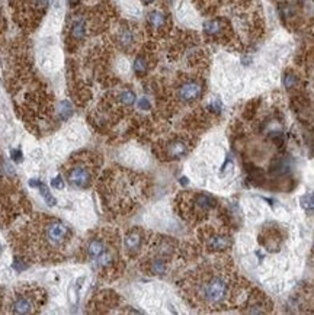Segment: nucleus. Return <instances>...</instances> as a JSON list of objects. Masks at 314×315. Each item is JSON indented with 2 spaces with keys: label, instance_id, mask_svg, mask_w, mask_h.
Returning a JSON list of instances; mask_svg holds the SVG:
<instances>
[{
  "label": "nucleus",
  "instance_id": "obj_1",
  "mask_svg": "<svg viewBox=\"0 0 314 315\" xmlns=\"http://www.w3.org/2000/svg\"><path fill=\"white\" fill-rule=\"evenodd\" d=\"M73 231L63 220L38 214L9 234L10 247L22 263H59L67 257Z\"/></svg>",
  "mask_w": 314,
  "mask_h": 315
},
{
  "label": "nucleus",
  "instance_id": "obj_2",
  "mask_svg": "<svg viewBox=\"0 0 314 315\" xmlns=\"http://www.w3.org/2000/svg\"><path fill=\"white\" fill-rule=\"evenodd\" d=\"M180 288L192 307L208 311L230 307L238 294L235 273L220 260L198 266Z\"/></svg>",
  "mask_w": 314,
  "mask_h": 315
},
{
  "label": "nucleus",
  "instance_id": "obj_3",
  "mask_svg": "<svg viewBox=\"0 0 314 315\" xmlns=\"http://www.w3.org/2000/svg\"><path fill=\"white\" fill-rule=\"evenodd\" d=\"M146 192V180L136 173L112 168L99 182V195L103 205L115 212L127 214L141 199Z\"/></svg>",
  "mask_w": 314,
  "mask_h": 315
},
{
  "label": "nucleus",
  "instance_id": "obj_4",
  "mask_svg": "<svg viewBox=\"0 0 314 315\" xmlns=\"http://www.w3.org/2000/svg\"><path fill=\"white\" fill-rule=\"evenodd\" d=\"M0 161V225L7 227L28 209L23 190Z\"/></svg>",
  "mask_w": 314,
  "mask_h": 315
},
{
  "label": "nucleus",
  "instance_id": "obj_5",
  "mask_svg": "<svg viewBox=\"0 0 314 315\" xmlns=\"http://www.w3.org/2000/svg\"><path fill=\"white\" fill-rule=\"evenodd\" d=\"M100 163V157L92 151L73 154L61 168L64 182L76 189H89L98 176Z\"/></svg>",
  "mask_w": 314,
  "mask_h": 315
},
{
  "label": "nucleus",
  "instance_id": "obj_6",
  "mask_svg": "<svg viewBox=\"0 0 314 315\" xmlns=\"http://www.w3.org/2000/svg\"><path fill=\"white\" fill-rule=\"evenodd\" d=\"M47 294L35 283H22L10 291L6 298V313L28 315L38 314L45 305Z\"/></svg>",
  "mask_w": 314,
  "mask_h": 315
},
{
  "label": "nucleus",
  "instance_id": "obj_7",
  "mask_svg": "<svg viewBox=\"0 0 314 315\" xmlns=\"http://www.w3.org/2000/svg\"><path fill=\"white\" fill-rule=\"evenodd\" d=\"M176 206L182 218L189 223H201L216 211L218 202L204 192H183L176 198Z\"/></svg>",
  "mask_w": 314,
  "mask_h": 315
},
{
  "label": "nucleus",
  "instance_id": "obj_8",
  "mask_svg": "<svg viewBox=\"0 0 314 315\" xmlns=\"http://www.w3.org/2000/svg\"><path fill=\"white\" fill-rule=\"evenodd\" d=\"M118 237L117 231L112 230H96L92 231L84 240L81 241L78 247V259L81 261H95L100 254H103L114 242H117Z\"/></svg>",
  "mask_w": 314,
  "mask_h": 315
},
{
  "label": "nucleus",
  "instance_id": "obj_9",
  "mask_svg": "<svg viewBox=\"0 0 314 315\" xmlns=\"http://www.w3.org/2000/svg\"><path fill=\"white\" fill-rule=\"evenodd\" d=\"M194 147V140L188 135H175L161 143L156 147L158 158L161 160H180L186 157Z\"/></svg>",
  "mask_w": 314,
  "mask_h": 315
},
{
  "label": "nucleus",
  "instance_id": "obj_10",
  "mask_svg": "<svg viewBox=\"0 0 314 315\" xmlns=\"http://www.w3.org/2000/svg\"><path fill=\"white\" fill-rule=\"evenodd\" d=\"M198 238L201 241L202 247L210 253H223L229 250L233 244L232 236L217 227H204L198 233Z\"/></svg>",
  "mask_w": 314,
  "mask_h": 315
},
{
  "label": "nucleus",
  "instance_id": "obj_11",
  "mask_svg": "<svg viewBox=\"0 0 314 315\" xmlns=\"http://www.w3.org/2000/svg\"><path fill=\"white\" fill-rule=\"evenodd\" d=\"M149 236L144 230L141 228H131L130 231H127L125 237H124V248H125V253L130 256V257H137L140 256L144 248L147 247L149 244Z\"/></svg>",
  "mask_w": 314,
  "mask_h": 315
},
{
  "label": "nucleus",
  "instance_id": "obj_12",
  "mask_svg": "<svg viewBox=\"0 0 314 315\" xmlns=\"http://www.w3.org/2000/svg\"><path fill=\"white\" fill-rule=\"evenodd\" d=\"M204 94V83L198 79H188L176 89V99L183 105H191L199 100Z\"/></svg>",
  "mask_w": 314,
  "mask_h": 315
},
{
  "label": "nucleus",
  "instance_id": "obj_13",
  "mask_svg": "<svg viewBox=\"0 0 314 315\" xmlns=\"http://www.w3.org/2000/svg\"><path fill=\"white\" fill-rule=\"evenodd\" d=\"M51 0H19V19L26 22V20H34L39 19V16L47 10L50 6Z\"/></svg>",
  "mask_w": 314,
  "mask_h": 315
},
{
  "label": "nucleus",
  "instance_id": "obj_14",
  "mask_svg": "<svg viewBox=\"0 0 314 315\" xmlns=\"http://www.w3.org/2000/svg\"><path fill=\"white\" fill-rule=\"evenodd\" d=\"M137 31L133 26H130V25L119 26V29H118L117 34H115L117 45L121 50H124V51H131L137 45Z\"/></svg>",
  "mask_w": 314,
  "mask_h": 315
},
{
  "label": "nucleus",
  "instance_id": "obj_15",
  "mask_svg": "<svg viewBox=\"0 0 314 315\" xmlns=\"http://www.w3.org/2000/svg\"><path fill=\"white\" fill-rule=\"evenodd\" d=\"M87 32H89V22L86 16L83 15L73 16L69 25V39L73 42H81L86 39Z\"/></svg>",
  "mask_w": 314,
  "mask_h": 315
},
{
  "label": "nucleus",
  "instance_id": "obj_16",
  "mask_svg": "<svg viewBox=\"0 0 314 315\" xmlns=\"http://www.w3.org/2000/svg\"><path fill=\"white\" fill-rule=\"evenodd\" d=\"M246 311L252 313V314H263L271 311V302L266 299L263 294H260L259 291H255L253 294H250L246 302Z\"/></svg>",
  "mask_w": 314,
  "mask_h": 315
},
{
  "label": "nucleus",
  "instance_id": "obj_17",
  "mask_svg": "<svg viewBox=\"0 0 314 315\" xmlns=\"http://www.w3.org/2000/svg\"><path fill=\"white\" fill-rule=\"evenodd\" d=\"M226 31H227V23H226L224 19H208L204 23V34L208 38H214V39L223 38V35L226 34Z\"/></svg>",
  "mask_w": 314,
  "mask_h": 315
},
{
  "label": "nucleus",
  "instance_id": "obj_18",
  "mask_svg": "<svg viewBox=\"0 0 314 315\" xmlns=\"http://www.w3.org/2000/svg\"><path fill=\"white\" fill-rule=\"evenodd\" d=\"M167 15L160 9H155L147 15V25L153 32H163L167 28Z\"/></svg>",
  "mask_w": 314,
  "mask_h": 315
},
{
  "label": "nucleus",
  "instance_id": "obj_19",
  "mask_svg": "<svg viewBox=\"0 0 314 315\" xmlns=\"http://www.w3.org/2000/svg\"><path fill=\"white\" fill-rule=\"evenodd\" d=\"M260 242L268 250H275L281 244V233L278 230H275L274 227H271L266 233H262L260 234Z\"/></svg>",
  "mask_w": 314,
  "mask_h": 315
},
{
  "label": "nucleus",
  "instance_id": "obj_20",
  "mask_svg": "<svg viewBox=\"0 0 314 315\" xmlns=\"http://www.w3.org/2000/svg\"><path fill=\"white\" fill-rule=\"evenodd\" d=\"M133 70H134V73L138 77H143V76L147 75L149 70H150V61H149L147 56L138 54L136 57V60H134V63H133Z\"/></svg>",
  "mask_w": 314,
  "mask_h": 315
},
{
  "label": "nucleus",
  "instance_id": "obj_21",
  "mask_svg": "<svg viewBox=\"0 0 314 315\" xmlns=\"http://www.w3.org/2000/svg\"><path fill=\"white\" fill-rule=\"evenodd\" d=\"M136 93L133 92L131 89H124L118 93V102L122 106H133L136 103Z\"/></svg>",
  "mask_w": 314,
  "mask_h": 315
},
{
  "label": "nucleus",
  "instance_id": "obj_22",
  "mask_svg": "<svg viewBox=\"0 0 314 315\" xmlns=\"http://www.w3.org/2000/svg\"><path fill=\"white\" fill-rule=\"evenodd\" d=\"M298 76L295 75L294 72H291V70H288V72H285L284 76H282V84H284V87L287 89V90H293L295 89L297 86H298Z\"/></svg>",
  "mask_w": 314,
  "mask_h": 315
},
{
  "label": "nucleus",
  "instance_id": "obj_23",
  "mask_svg": "<svg viewBox=\"0 0 314 315\" xmlns=\"http://www.w3.org/2000/svg\"><path fill=\"white\" fill-rule=\"evenodd\" d=\"M301 206H303V209H304L307 214L313 215L314 214V193H307V195L301 196Z\"/></svg>",
  "mask_w": 314,
  "mask_h": 315
},
{
  "label": "nucleus",
  "instance_id": "obj_24",
  "mask_svg": "<svg viewBox=\"0 0 314 315\" xmlns=\"http://www.w3.org/2000/svg\"><path fill=\"white\" fill-rule=\"evenodd\" d=\"M137 105L141 111H149V109H150V106H152V103H150V100H149L147 97H141V99H138Z\"/></svg>",
  "mask_w": 314,
  "mask_h": 315
},
{
  "label": "nucleus",
  "instance_id": "obj_25",
  "mask_svg": "<svg viewBox=\"0 0 314 315\" xmlns=\"http://www.w3.org/2000/svg\"><path fill=\"white\" fill-rule=\"evenodd\" d=\"M4 29V18H3V10H1V6H0V35Z\"/></svg>",
  "mask_w": 314,
  "mask_h": 315
},
{
  "label": "nucleus",
  "instance_id": "obj_26",
  "mask_svg": "<svg viewBox=\"0 0 314 315\" xmlns=\"http://www.w3.org/2000/svg\"><path fill=\"white\" fill-rule=\"evenodd\" d=\"M69 1H70V4H72V6H75V4H78V1H81V0H69Z\"/></svg>",
  "mask_w": 314,
  "mask_h": 315
},
{
  "label": "nucleus",
  "instance_id": "obj_27",
  "mask_svg": "<svg viewBox=\"0 0 314 315\" xmlns=\"http://www.w3.org/2000/svg\"><path fill=\"white\" fill-rule=\"evenodd\" d=\"M153 1H155V0H143V3H144V4H152Z\"/></svg>",
  "mask_w": 314,
  "mask_h": 315
}]
</instances>
